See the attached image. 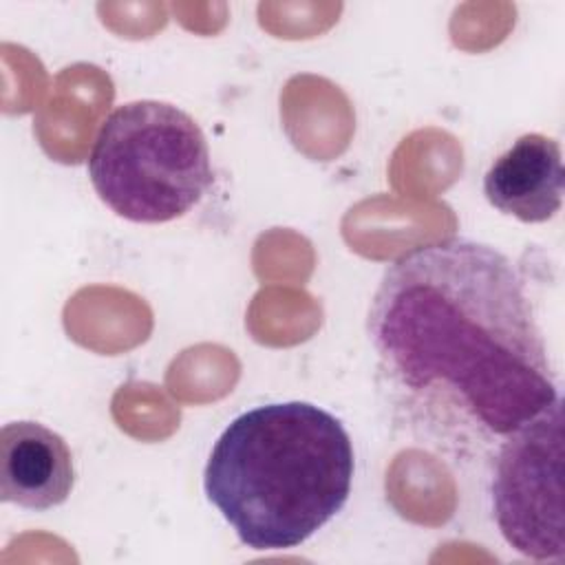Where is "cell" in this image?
<instances>
[{"instance_id": "5", "label": "cell", "mask_w": 565, "mask_h": 565, "mask_svg": "<svg viewBox=\"0 0 565 565\" xmlns=\"http://www.w3.org/2000/svg\"><path fill=\"white\" fill-rule=\"evenodd\" d=\"M75 483L66 441L38 422H9L0 433V497L26 510L62 505Z\"/></svg>"}, {"instance_id": "1", "label": "cell", "mask_w": 565, "mask_h": 565, "mask_svg": "<svg viewBox=\"0 0 565 565\" xmlns=\"http://www.w3.org/2000/svg\"><path fill=\"white\" fill-rule=\"evenodd\" d=\"M366 333L399 388L444 393L497 437L561 397L525 278L479 241L452 236L395 258L371 298Z\"/></svg>"}, {"instance_id": "4", "label": "cell", "mask_w": 565, "mask_h": 565, "mask_svg": "<svg viewBox=\"0 0 565 565\" xmlns=\"http://www.w3.org/2000/svg\"><path fill=\"white\" fill-rule=\"evenodd\" d=\"M497 525L519 554L565 558L563 525V402L505 435L492 477Z\"/></svg>"}, {"instance_id": "6", "label": "cell", "mask_w": 565, "mask_h": 565, "mask_svg": "<svg viewBox=\"0 0 565 565\" xmlns=\"http://www.w3.org/2000/svg\"><path fill=\"white\" fill-rule=\"evenodd\" d=\"M563 185L561 146L541 132L521 135L483 177L488 203L523 223L550 221L561 210Z\"/></svg>"}, {"instance_id": "2", "label": "cell", "mask_w": 565, "mask_h": 565, "mask_svg": "<svg viewBox=\"0 0 565 565\" xmlns=\"http://www.w3.org/2000/svg\"><path fill=\"white\" fill-rule=\"evenodd\" d=\"M353 466L351 437L335 415L309 402H276L232 419L203 486L243 545L291 550L344 508Z\"/></svg>"}, {"instance_id": "3", "label": "cell", "mask_w": 565, "mask_h": 565, "mask_svg": "<svg viewBox=\"0 0 565 565\" xmlns=\"http://www.w3.org/2000/svg\"><path fill=\"white\" fill-rule=\"evenodd\" d=\"M99 199L135 223H166L194 207L212 185L201 126L179 106L139 99L99 126L88 157Z\"/></svg>"}]
</instances>
